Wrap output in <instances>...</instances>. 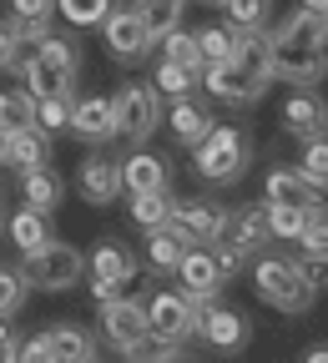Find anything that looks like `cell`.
I'll return each instance as SVG.
<instances>
[{
  "mask_svg": "<svg viewBox=\"0 0 328 363\" xmlns=\"http://www.w3.org/2000/svg\"><path fill=\"white\" fill-rule=\"evenodd\" d=\"M273 76L288 81V86H318L328 76V16H313V11H293L283 16L273 30Z\"/></svg>",
  "mask_w": 328,
  "mask_h": 363,
  "instance_id": "1",
  "label": "cell"
},
{
  "mask_svg": "<svg viewBox=\"0 0 328 363\" xmlns=\"http://www.w3.org/2000/svg\"><path fill=\"white\" fill-rule=\"evenodd\" d=\"M268 81H273V40H268V30H238L232 56L202 71L207 96L222 101V106H253V101H263Z\"/></svg>",
  "mask_w": 328,
  "mask_h": 363,
  "instance_id": "2",
  "label": "cell"
},
{
  "mask_svg": "<svg viewBox=\"0 0 328 363\" xmlns=\"http://www.w3.org/2000/svg\"><path fill=\"white\" fill-rule=\"evenodd\" d=\"M253 288L268 308L278 313H308L318 303V283H308V272L288 252H263L253 262Z\"/></svg>",
  "mask_w": 328,
  "mask_h": 363,
  "instance_id": "3",
  "label": "cell"
},
{
  "mask_svg": "<svg viewBox=\"0 0 328 363\" xmlns=\"http://www.w3.org/2000/svg\"><path fill=\"white\" fill-rule=\"evenodd\" d=\"M21 76H26L31 101H45V96H66V101H76L81 56H76V45H71L66 35H45V40L35 45V56H31V66H26Z\"/></svg>",
  "mask_w": 328,
  "mask_h": 363,
  "instance_id": "4",
  "label": "cell"
},
{
  "mask_svg": "<svg viewBox=\"0 0 328 363\" xmlns=\"http://www.w3.org/2000/svg\"><path fill=\"white\" fill-rule=\"evenodd\" d=\"M253 162V136L243 126H212V136L197 147V177L212 182V187H232V182H243Z\"/></svg>",
  "mask_w": 328,
  "mask_h": 363,
  "instance_id": "5",
  "label": "cell"
},
{
  "mask_svg": "<svg viewBox=\"0 0 328 363\" xmlns=\"http://www.w3.org/2000/svg\"><path fill=\"white\" fill-rule=\"evenodd\" d=\"M142 308H147V328L157 348H182L197 338V308L182 288H157L142 298Z\"/></svg>",
  "mask_w": 328,
  "mask_h": 363,
  "instance_id": "6",
  "label": "cell"
},
{
  "mask_svg": "<svg viewBox=\"0 0 328 363\" xmlns=\"http://www.w3.org/2000/svg\"><path fill=\"white\" fill-rule=\"evenodd\" d=\"M111 116H116V136H126L131 147H142L147 136L162 126V96L152 81H126L111 96Z\"/></svg>",
  "mask_w": 328,
  "mask_h": 363,
  "instance_id": "7",
  "label": "cell"
},
{
  "mask_svg": "<svg viewBox=\"0 0 328 363\" xmlns=\"http://www.w3.org/2000/svg\"><path fill=\"white\" fill-rule=\"evenodd\" d=\"M26 278H31V288H45V293H66V288H76L81 278H86V252L81 247H71V242H61V238H51L40 252H31L26 257Z\"/></svg>",
  "mask_w": 328,
  "mask_h": 363,
  "instance_id": "8",
  "label": "cell"
},
{
  "mask_svg": "<svg viewBox=\"0 0 328 363\" xmlns=\"http://www.w3.org/2000/svg\"><path fill=\"white\" fill-rule=\"evenodd\" d=\"M102 333L106 343L121 353V358H142L152 348V328H147V308L142 298H116V303H102Z\"/></svg>",
  "mask_w": 328,
  "mask_h": 363,
  "instance_id": "9",
  "label": "cell"
},
{
  "mask_svg": "<svg viewBox=\"0 0 328 363\" xmlns=\"http://www.w3.org/2000/svg\"><path fill=\"white\" fill-rule=\"evenodd\" d=\"M167 227H172L187 247H212V242L227 238V207L222 202H202V197H187V202L172 207Z\"/></svg>",
  "mask_w": 328,
  "mask_h": 363,
  "instance_id": "10",
  "label": "cell"
},
{
  "mask_svg": "<svg viewBox=\"0 0 328 363\" xmlns=\"http://www.w3.org/2000/svg\"><path fill=\"white\" fill-rule=\"evenodd\" d=\"M102 35H106V51L116 61H126V66L142 61V56H152V45H157L136 6H111V16L102 21Z\"/></svg>",
  "mask_w": 328,
  "mask_h": 363,
  "instance_id": "11",
  "label": "cell"
},
{
  "mask_svg": "<svg viewBox=\"0 0 328 363\" xmlns=\"http://www.w3.org/2000/svg\"><path fill=\"white\" fill-rule=\"evenodd\" d=\"M197 338H202L212 353H243V348L253 343V323H248L243 313L212 303L207 313H197Z\"/></svg>",
  "mask_w": 328,
  "mask_h": 363,
  "instance_id": "12",
  "label": "cell"
},
{
  "mask_svg": "<svg viewBox=\"0 0 328 363\" xmlns=\"http://www.w3.org/2000/svg\"><path fill=\"white\" fill-rule=\"evenodd\" d=\"M177 278H182V293L192 298L197 313H207V308L217 303V293H222V272H217V262H212L207 247H187V257H182V267H177Z\"/></svg>",
  "mask_w": 328,
  "mask_h": 363,
  "instance_id": "13",
  "label": "cell"
},
{
  "mask_svg": "<svg viewBox=\"0 0 328 363\" xmlns=\"http://www.w3.org/2000/svg\"><path fill=\"white\" fill-rule=\"evenodd\" d=\"M76 192L91 202V207H111L121 197V162L116 157H81L76 167Z\"/></svg>",
  "mask_w": 328,
  "mask_h": 363,
  "instance_id": "14",
  "label": "cell"
},
{
  "mask_svg": "<svg viewBox=\"0 0 328 363\" xmlns=\"http://www.w3.org/2000/svg\"><path fill=\"white\" fill-rule=\"evenodd\" d=\"M263 202L268 207H298V212H323V192L308 187V182L298 177V167H273L268 182H263Z\"/></svg>",
  "mask_w": 328,
  "mask_h": 363,
  "instance_id": "15",
  "label": "cell"
},
{
  "mask_svg": "<svg viewBox=\"0 0 328 363\" xmlns=\"http://www.w3.org/2000/svg\"><path fill=\"white\" fill-rule=\"evenodd\" d=\"M167 187H172L167 157H157V152H131V157L121 162V192H126V197H136V192H167Z\"/></svg>",
  "mask_w": 328,
  "mask_h": 363,
  "instance_id": "16",
  "label": "cell"
},
{
  "mask_svg": "<svg viewBox=\"0 0 328 363\" xmlns=\"http://www.w3.org/2000/svg\"><path fill=\"white\" fill-rule=\"evenodd\" d=\"M71 136H81V142L102 147L116 136V116H111V101L106 96H76L71 106Z\"/></svg>",
  "mask_w": 328,
  "mask_h": 363,
  "instance_id": "17",
  "label": "cell"
},
{
  "mask_svg": "<svg viewBox=\"0 0 328 363\" xmlns=\"http://www.w3.org/2000/svg\"><path fill=\"white\" fill-rule=\"evenodd\" d=\"M323 126H328V106L318 101L313 86H298L293 96L283 101V131L298 136V142H308V136H318Z\"/></svg>",
  "mask_w": 328,
  "mask_h": 363,
  "instance_id": "18",
  "label": "cell"
},
{
  "mask_svg": "<svg viewBox=\"0 0 328 363\" xmlns=\"http://www.w3.org/2000/svg\"><path fill=\"white\" fill-rule=\"evenodd\" d=\"M227 242H238L248 257H253V252H263V247L273 242V227H268V202L227 212Z\"/></svg>",
  "mask_w": 328,
  "mask_h": 363,
  "instance_id": "19",
  "label": "cell"
},
{
  "mask_svg": "<svg viewBox=\"0 0 328 363\" xmlns=\"http://www.w3.org/2000/svg\"><path fill=\"white\" fill-rule=\"evenodd\" d=\"M167 126H172V136H177V142L182 147H202L207 142V136H212V116H207V106H197L192 96H187V101H172V111H167Z\"/></svg>",
  "mask_w": 328,
  "mask_h": 363,
  "instance_id": "20",
  "label": "cell"
},
{
  "mask_svg": "<svg viewBox=\"0 0 328 363\" xmlns=\"http://www.w3.org/2000/svg\"><path fill=\"white\" fill-rule=\"evenodd\" d=\"M6 167L16 172H35V167H51V136L26 126V131H11L6 136Z\"/></svg>",
  "mask_w": 328,
  "mask_h": 363,
  "instance_id": "21",
  "label": "cell"
},
{
  "mask_svg": "<svg viewBox=\"0 0 328 363\" xmlns=\"http://www.w3.org/2000/svg\"><path fill=\"white\" fill-rule=\"evenodd\" d=\"M86 272L91 278H102V283H116V288H131V278H136V257L121 247V242H97V252H91V262H86Z\"/></svg>",
  "mask_w": 328,
  "mask_h": 363,
  "instance_id": "22",
  "label": "cell"
},
{
  "mask_svg": "<svg viewBox=\"0 0 328 363\" xmlns=\"http://www.w3.org/2000/svg\"><path fill=\"white\" fill-rule=\"evenodd\" d=\"M61 197H66V182H61L51 167L21 172V202H26L31 212H45V217H51V212L61 207Z\"/></svg>",
  "mask_w": 328,
  "mask_h": 363,
  "instance_id": "23",
  "label": "cell"
},
{
  "mask_svg": "<svg viewBox=\"0 0 328 363\" xmlns=\"http://www.w3.org/2000/svg\"><path fill=\"white\" fill-rule=\"evenodd\" d=\"M45 343H51V358L56 363H97V343H91V333L76 328V323L45 328Z\"/></svg>",
  "mask_w": 328,
  "mask_h": 363,
  "instance_id": "24",
  "label": "cell"
},
{
  "mask_svg": "<svg viewBox=\"0 0 328 363\" xmlns=\"http://www.w3.org/2000/svg\"><path fill=\"white\" fill-rule=\"evenodd\" d=\"M51 16H56V0H11V30L21 40H45Z\"/></svg>",
  "mask_w": 328,
  "mask_h": 363,
  "instance_id": "25",
  "label": "cell"
},
{
  "mask_svg": "<svg viewBox=\"0 0 328 363\" xmlns=\"http://www.w3.org/2000/svg\"><path fill=\"white\" fill-rule=\"evenodd\" d=\"M11 242L31 257V252H40L45 242H51V217L45 212H31V207H21L16 217H11Z\"/></svg>",
  "mask_w": 328,
  "mask_h": 363,
  "instance_id": "26",
  "label": "cell"
},
{
  "mask_svg": "<svg viewBox=\"0 0 328 363\" xmlns=\"http://www.w3.org/2000/svg\"><path fill=\"white\" fill-rule=\"evenodd\" d=\"M172 207H177V202H172V187H167V192H136L126 212H131V222L142 227V233H157V227H167Z\"/></svg>",
  "mask_w": 328,
  "mask_h": 363,
  "instance_id": "27",
  "label": "cell"
},
{
  "mask_svg": "<svg viewBox=\"0 0 328 363\" xmlns=\"http://www.w3.org/2000/svg\"><path fill=\"white\" fill-rule=\"evenodd\" d=\"M187 257V242L172 233V227H157V233H147V267L152 272H177Z\"/></svg>",
  "mask_w": 328,
  "mask_h": 363,
  "instance_id": "28",
  "label": "cell"
},
{
  "mask_svg": "<svg viewBox=\"0 0 328 363\" xmlns=\"http://www.w3.org/2000/svg\"><path fill=\"white\" fill-rule=\"evenodd\" d=\"M298 177L308 182V187L328 192V131H318V136H308V142H303V152H298Z\"/></svg>",
  "mask_w": 328,
  "mask_h": 363,
  "instance_id": "29",
  "label": "cell"
},
{
  "mask_svg": "<svg viewBox=\"0 0 328 363\" xmlns=\"http://www.w3.org/2000/svg\"><path fill=\"white\" fill-rule=\"evenodd\" d=\"M152 86H157V96L187 101V91H197V86H202V76H197V71H187V66H177V61H157Z\"/></svg>",
  "mask_w": 328,
  "mask_h": 363,
  "instance_id": "30",
  "label": "cell"
},
{
  "mask_svg": "<svg viewBox=\"0 0 328 363\" xmlns=\"http://www.w3.org/2000/svg\"><path fill=\"white\" fill-rule=\"evenodd\" d=\"M157 45H162V61H177V66H187V71H197V76L207 71L202 56H197V30H182V26H177V30H167Z\"/></svg>",
  "mask_w": 328,
  "mask_h": 363,
  "instance_id": "31",
  "label": "cell"
},
{
  "mask_svg": "<svg viewBox=\"0 0 328 363\" xmlns=\"http://www.w3.org/2000/svg\"><path fill=\"white\" fill-rule=\"evenodd\" d=\"M35 126V101H31V91H0V131H26Z\"/></svg>",
  "mask_w": 328,
  "mask_h": 363,
  "instance_id": "32",
  "label": "cell"
},
{
  "mask_svg": "<svg viewBox=\"0 0 328 363\" xmlns=\"http://www.w3.org/2000/svg\"><path fill=\"white\" fill-rule=\"evenodd\" d=\"M136 11H142V21H147L152 40H162L167 30H177L182 11H187V0H136Z\"/></svg>",
  "mask_w": 328,
  "mask_h": 363,
  "instance_id": "33",
  "label": "cell"
},
{
  "mask_svg": "<svg viewBox=\"0 0 328 363\" xmlns=\"http://www.w3.org/2000/svg\"><path fill=\"white\" fill-rule=\"evenodd\" d=\"M26 293H31V278L21 267H0V323H11V318L26 308Z\"/></svg>",
  "mask_w": 328,
  "mask_h": 363,
  "instance_id": "34",
  "label": "cell"
},
{
  "mask_svg": "<svg viewBox=\"0 0 328 363\" xmlns=\"http://www.w3.org/2000/svg\"><path fill=\"white\" fill-rule=\"evenodd\" d=\"M222 11L232 30H263L273 16V0H222Z\"/></svg>",
  "mask_w": 328,
  "mask_h": 363,
  "instance_id": "35",
  "label": "cell"
},
{
  "mask_svg": "<svg viewBox=\"0 0 328 363\" xmlns=\"http://www.w3.org/2000/svg\"><path fill=\"white\" fill-rule=\"evenodd\" d=\"M232 40H238V30H232V26H202V30H197V56H202V66L227 61V56H232Z\"/></svg>",
  "mask_w": 328,
  "mask_h": 363,
  "instance_id": "36",
  "label": "cell"
},
{
  "mask_svg": "<svg viewBox=\"0 0 328 363\" xmlns=\"http://www.w3.org/2000/svg\"><path fill=\"white\" fill-rule=\"evenodd\" d=\"M298 257H313V262H323V267H328V207L308 217L303 238H298Z\"/></svg>",
  "mask_w": 328,
  "mask_h": 363,
  "instance_id": "37",
  "label": "cell"
},
{
  "mask_svg": "<svg viewBox=\"0 0 328 363\" xmlns=\"http://www.w3.org/2000/svg\"><path fill=\"white\" fill-rule=\"evenodd\" d=\"M71 106H76V101H66V96H45V101H35V131H45V136L71 131Z\"/></svg>",
  "mask_w": 328,
  "mask_h": 363,
  "instance_id": "38",
  "label": "cell"
},
{
  "mask_svg": "<svg viewBox=\"0 0 328 363\" xmlns=\"http://www.w3.org/2000/svg\"><path fill=\"white\" fill-rule=\"evenodd\" d=\"M56 16H66L71 26H102L111 16V0H56Z\"/></svg>",
  "mask_w": 328,
  "mask_h": 363,
  "instance_id": "39",
  "label": "cell"
},
{
  "mask_svg": "<svg viewBox=\"0 0 328 363\" xmlns=\"http://www.w3.org/2000/svg\"><path fill=\"white\" fill-rule=\"evenodd\" d=\"M268 227H273V242H278V238H283V242H298L303 227H308V212H298V207H268Z\"/></svg>",
  "mask_w": 328,
  "mask_h": 363,
  "instance_id": "40",
  "label": "cell"
},
{
  "mask_svg": "<svg viewBox=\"0 0 328 363\" xmlns=\"http://www.w3.org/2000/svg\"><path fill=\"white\" fill-rule=\"evenodd\" d=\"M207 252H212V262H217V272H222V283H227V278H238V272L248 267V252H243L238 242H227V238H222V242H212Z\"/></svg>",
  "mask_w": 328,
  "mask_h": 363,
  "instance_id": "41",
  "label": "cell"
},
{
  "mask_svg": "<svg viewBox=\"0 0 328 363\" xmlns=\"http://www.w3.org/2000/svg\"><path fill=\"white\" fill-rule=\"evenodd\" d=\"M16 363H56V358H51V343H45V333L26 338V343H21V358H16Z\"/></svg>",
  "mask_w": 328,
  "mask_h": 363,
  "instance_id": "42",
  "label": "cell"
},
{
  "mask_svg": "<svg viewBox=\"0 0 328 363\" xmlns=\"http://www.w3.org/2000/svg\"><path fill=\"white\" fill-rule=\"evenodd\" d=\"M21 358V333L11 323H0V363H16Z\"/></svg>",
  "mask_w": 328,
  "mask_h": 363,
  "instance_id": "43",
  "label": "cell"
},
{
  "mask_svg": "<svg viewBox=\"0 0 328 363\" xmlns=\"http://www.w3.org/2000/svg\"><path fill=\"white\" fill-rule=\"evenodd\" d=\"M16 51H21V35H16L11 26H0V71H11Z\"/></svg>",
  "mask_w": 328,
  "mask_h": 363,
  "instance_id": "44",
  "label": "cell"
},
{
  "mask_svg": "<svg viewBox=\"0 0 328 363\" xmlns=\"http://www.w3.org/2000/svg\"><path fill=\"white\" fill-rule=\"evenodd\" d=\"M97 303H116V298H126V288H116V283H102V278H91V288H86Z\"/></svg>",
  "mask_w": 328,
  "mask_h": 363,
  "instance_id": "45",
  "label": "cell"
},
{
  "mask_svg": "<svg viewBox=\"0 0 328 363\" xmlns=\"http://www.w3.org/2000/svg\"><path fill=\"white\" fill-rule=\"evenodd\" d=\"M147 363H192V358H187L182 348H157V343H152V358H147Z\"/></svg>",
  "mask_w": 328,
  "mask_h": 363,
  "instance_id": "46",
  "label": "cell"
},
{
  "mask_svg": "<svg viewBox=\"0 0 328 363\" xmlns=\"http://www.w3.org/2000/svg\"><path fill=\"white\" fill-rule=\"evenodd\" d=\"M303 363H328V343H313V348L303 353Z\"/></svg>",
  "mask_w": 328,
  "mask_h": 363,
  "instance_id": "47",
  "label": "cell"
},
{
  "mask_svg": "<svg viewBox=\"0 0 328 363\" xmlns=\"http://www.w3.org/2000/svg\"><path fill=\"white\" fill-rule=\"evenodd\" d=\"M303 11H313V16H328V0H303Z\"/></svg>",
  "mask_w": 328,
  "mask_h": 363,
  "instance_id": "48",
  "label": "cell"
},
{
  "mask_svg": "<svg viewBox=\"0 0 328 363\" xmlns=\"http://www.w3.org/2000/svg\"><path fill=\"white\" fill-rule=\"evenodd\" d=\"M0 167H6V131H0Z\"/></svg>",
  "mask_w": 328,
  "mask_h": 363,
  "instance_id": "49",
  "label": "cell"
},
{
  "mask_svg": "<svg viewBox=\"0 0 328 363\" xmlns=\"http://www.w3.org/2000/svg\"><path fill=\"white\" fill-rule=\"evenodd\" d=\"M0 233H6V207H0Z\"/></svg>",
  "mask_w": 328,
  "mask_h": 363,
  "instance_id": "50",
  "label": "cell"
},
{
  "mask_svg": "<svg viewBox=\"0 0 328 363\" xmlns=\"http://www.w3.org/2000/svg\"><path fill=\"white\" fill-rule=\"evenodd\" d=\"M126 363H147V358H126Z\"/></svg>",
  "mask_w": 328,
  "mask_h": 363,
  "instance_id": "51",
  "label": "cell"
},
{
  "mask_svg": "<svg viewBox=\"0 0 328 363\" xmlns=\"http://www.w3.org/2000/svg\"><path fill=\"white\" fill-rule=\"evenodd\" d=\"M212 6H222V0H212Z\"/></svg>",
  "mask_w": 328,
  "mask_h": 363,
  "instance_id": "52",
  "label": "cell"
}]
</instances>
